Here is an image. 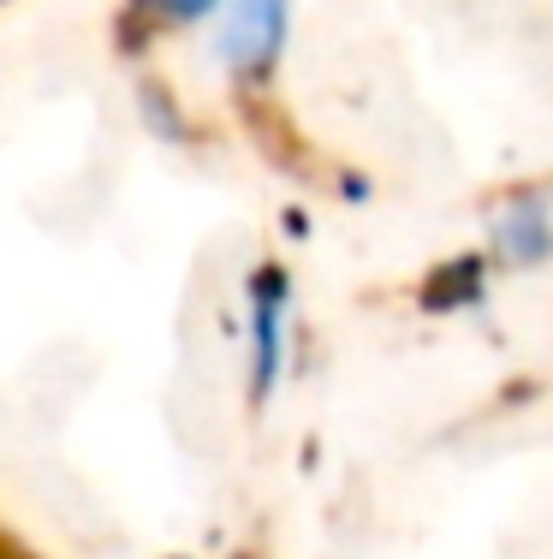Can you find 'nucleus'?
<instances>
[{"instance_id": "nucleus-3", "label": "nucleus", "mask_w": 553, "mask_h": 559, "mask_svg": "<svg viewBox=\"0 0 553 559\" xmlns=\"http://www.w3.org/2000/svg\"><path fill=\"white\" fill-rule=\"evenodd\" d=\"M143 7H155L161 19H203V12H215L220 0H143Z\"/></svg>"}, {"instance_id": "nucleus-1", "label": "nucleus", "mask_w": 553, "mask_h": 559, "mask_svg": "<svg viewBox=\"0 0 553 559\" xmlns=\"http://www.w3.org/2000/svg\"><path fill=\"white\" fill-rule=\"evenodd\" d=\"M280 43H286V0H239L227 36H220V55H227L232 72L256 78L274 66Z\"/></svg>"}, {"instance_id": "nucleus-2", "label": "nucleus", "mask_w": 553, "mask_h": 559, "mask_svg": "<svg viewBox=\"0 0 553 559\" xmlns=\"http://www.w3.org/2000/svg\"><path fill=\"white\" fill-rule=\"evenodd\" d=\"M250 334H256V376H250V393L268 399L274 381H280V304H286V274L280 269H262L256 286H250Z\"/></svg>"}]
</instances>
